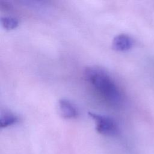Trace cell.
I'll list each match as a JSON object with an SVG mask.
<instances>
[{"mask_svg":"<svg viewBox=\"0 0 154 154\" xmlns=\"http://www.w3.org/2000/svg\"><path fill=\"white\" fill-rule=\"evenodd\" d=\"M84 76L108 103L117 105L122 102L121 91L105 70L97 67H88L84 71Z\"/></svg>","mask_w":154,"mask_h":154,"instance_id":"1","label":"cell"},{"mask_svg":"<svg viewBox=\"0 0 154 154\" xmlns=\"http://www.w3.org/2000/svg\"><path fill=\"white\" fill-rule=\"evenodd\" d=\"M88 115L94 120L96 129L99 133L105 135H114L117 134L118 126L112 118L91 112H89Z\"/></svg>","mask_w":154,"mask_h":154,"instance_id":"2","label":"cell"},{"mask_svg":"<svg viewBox=\"0 0 154 154\" xmlns=\"http://www.w3.org/2000/svg\"><path fill=\"white\" fill-rule=\"evenodd\" d=\"M134 45L132 38L124 34L116 35L112 40V48L117 51H126L130 49Z\"/></svg>","mask_w":154,"mask_h":154,"instance_id":"3","label":"cell"},{"mask_svg":"<svg viewBox=\"0 0 154 154\" xmlns=\"http://www.w3.org/2000/svg\"><path fill=\"white\" fill-rule=\"evenodd\" d=\"M58 108L61 115L66 119H72L78 116V110L69 100L62 99L58 102Z\"/></svg>","mask_w":154,"mask_h":154,"instance_id":"4","label":"cell"},{"mask_svg":"<svg viewBox=\"0 0 154 154\" xmlns=\"http://www.w3.org/2000/svg\"><path fill=\"white\" fill-rule=\"evenodd\" d=\"M19 121L18 117L9 111H1L0 116L1 128H6L16 123Z\"/></svg>","mask_w":154,"mask_h":154,"instance_id":"5","label":"cell"},{"mask_svg":"<svg viewBox=\"0 0 154 154\" xmlns=\"http://www.w3.org/2000/svg\"><path fill=\"white\" fill-rule=\"evenodd\" d=\"M1 23L5 29H13L18 26L19 21L14 17L4 16L1 18Z\"/></svg>","mask_w":154,"mask_h":154,"instance_id":"6","label":"cell"}]
</instances>
